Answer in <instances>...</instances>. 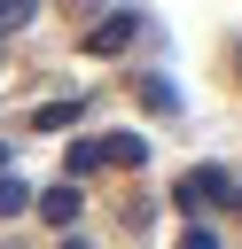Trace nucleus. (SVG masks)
<instances>
[{"mask_svg":"<svg viewBox=\"0 0 242 249\" xmlns=\"http://www.w3.org/2000/svg\"><path fill=\"white\" fill-rule=\"evenodd\" d=\"M226 195H234V179H226V163H195V171H187V179L172 187V202H180L187 218H203V210H211V202H226Z\"/></svg>","mask_w":242,"mask_h":249,"instance_id":"1","label":"nucleus"},{"mask_svg":"<svg viewBox=\"0 0 242 249\" xmlns=\"http://www.w3.org/2000/svg\"><path fill=\"white\" fill-rule=\"evenodd\" d=\"M133 39H141V8H109V16H101V23L86 31V39H78V47H86V54L101 62V54H125Z\"/></svg>","mask_w":242,"mask_h":249,"instance_id":"2","label":"nucleus"},{"mask_svg":"<svg viewBox=\"0 0 242 249\" xmlns=\"http://www.w3.org/2000/svg\"><path fill=\"white\" fill-rule=\"evenodd\" d=\"M101 148V171H133V163H148V140L141 132H109V140H94Z\"/></svg>","mask_w":242,"mask_h":249,"instance_id":"3","label":"nucleus"},{"mask_svg":"<svg viewBox=\"0 0 242 249\" xmlns=\"http://www.w3.org/2000/svg\"><path fill=\"white\" fill-rule=\"evenodd\" d=\"M78 202H86V187H47V195H31V210H39L47 226H70V218H78Z\"/></svg>","mask_w":242,"mask_h":249,"instance_id":"4","label":"nucleus"},{"mask_svg":"<svg viewBox=\"0 0 242 249\" xmlns=\"http://www.w3.org/2000/svg\"><path fill=\"white\" fill-rule=\"evenodd\" d=\"M70 124H86V101H47L31 117V132H70Z\"/></svg>","mask_w":242,"mask_h":249,"instance_id":"5","label":"nucleus"},{"mask_svg":"<svg viewBox=\"0 0 242 249\" xmlns=\"http://www.w3.org/2000/svg\"><path fill=\"white\" fill-rule=\"evenodd\" d=\"M23 210H31V187L16 171H0V218H23Z\"/></svg>","mask_w":242,"mask_h":249,"instance_id":"6","label":"nucleus"},{"mask_svg":"<svg viewBox=\"0 0 242 249\" xmlns=\"http://www.w3.org/2000/svg\"><path fill=\"white\" fill-rule=\"evenodd\" d=\"M141 101H148V109H164V117L180 109V93H172V78H141Z\"/></svg>","mask_w":242,"mask_h":249,"instance_id":"7","label":"nucleus"},{"mask_svg":"<svg viewBox=\"0 0 242 249\" xmlns=\"http://www.w3.org/2000/svg\"><path fill=\"white\" fill-rule=\"evenodd\" d=\"M62 163H70V179H86V171H101V148H94V140H70Z\"/></svg>","mask_w":242,"mask_h":249,"instance_id":"8","label":"nucleus"},{"mask_svg":"<svg viewBox=\"0 0 242 249\" xmlns=\"http://www.w3.org/2000/svg\"><path fill=\"white\" fill-rule=\"evenodd\" d=\"M31 8H39V0H0V31H23V23H31Z\"/></svg>","mask_w":242,"mask_h":249,"instance_id":"9","label":"nucleus"},{"mask_svg":"<svg viewBox=\"0 0 242 249\" xmlns=\"http://www.w3.org/2000/svg\"><path fill=\"white\" fill-rule=\"evenodd\" d=\"M180 249H219V233H211V226H187V233H180Z\"/></svg>","mask_w":242,"mask_h":249,"instance_id":"10","label":"nucleus"},{"mask_svg":"<svg viewBox=\"0 0 242 249\" xmlns=\"http://www.w3.org/2000/svg\"><path fill=\"white\" fill-rule=\"evenodd\" d=\"M0 171H8V140H0Z\"/></svg>","mask_w":242,"mask_h":249,"instance_id":"11","label":"nucleus"},{"mask_svg":"<svg viewBox=\"0 0 242 249\" xmlns=\"http://www.w3.org/2000/svg\"><path fill=\"white\" fill-rule=\"evenodd\" d=\"M62 249H94V241H62Z\"/></svg>","mask_w":242,"mask_h":249,"instance_id":"12","label":"nucleus"},{"mask_svg":"<svg viewBox=\"0 0 242 249\" xmlns=\"http://www.w3.org/2000/svg\"><path fill=\"white\" fill-rule=\"evenodd\" d=\"M234 54H242V47H234Z\"/></svg>","mask_w":242,"mask_h":249,"instance_id":"13","label":"nucleus"}]
</instances>
